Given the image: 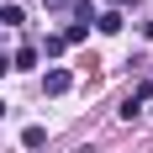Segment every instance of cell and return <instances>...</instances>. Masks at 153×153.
Returning a JSON list of instances; mask_svg holds the SVG:
<instances>
[{
    "instance_id": "obj_8",
    "label": "cell",
    "mask_w": 153,
    "mask_h": 153,
    "mask_svg": "<svg viewBox=\"0 0 153 153\" xmlns=\"http://www.w3.org/2000/svg\"><path fill=\"white\" fill-rule=\"evenodd\" d=\"M5 69H11V63H5V58H0V74H5Z\"/></svg>"
},
{
    "instance_id": "obj_6",
    "label": "cell",
    "mask_w": 153,
    "mask_h": 153,
    "mask_svg": "<svg viewBox=\"0 0 153 153\" xmlns=\"http://www.w3.org/2000/svg\"><path fill=\"white\" fill-rule=\"evenodd\" d=\"M37 63V48H16V58H11V69H32Z\"/></svg>"
},
{
    "instance_id": "obj_5",
    "label": "cell",
    "mask_w": 153,
    "mask_h": 153,
    "mask_svg": "<svg viewBox=\"0 0 153 153\" xmlns=\"http://www.w3.org/2000/svg\"><path fill=\"white\" fill-rule=\"evenodd\" d=\"M27 16H21V5H0V27H21Z\"/></svg>"
},
{
    "instance_id": "obj_7",
    "label": "cell",
    "mask_w": 153,
    "mask_h": 153,
    "mask_svg": "<svg viewBox=\"0 0 153 153\" xmlns=\"http://www.w3.org/2000/svg\"><path fill=\"white\" fill-rule=\"evenodd\" d=\"M85 37H90V21H74V27L63 32V42H85Z\"/></svg>"
},
{
    "instance_id": "obj_3",
    "label": "cell",
    "mask_w": 153,
    "mask_h": 153,
    "mask_svg": "<svg viewBox=\"0 0 153 153\" xmlns=\"http://www.w3.org/2000/svg\"><path fill=\"white\" fill-rule=\"evenodd\" d=\"M122 21H127L122 11H106V16H95V27H100V32H122Z\"/></svg>"
},
{
    "instance_id": "obj_10",
    "label": "cell",
    "mask_w": 153,
    "mask_h": 153,
    "mask_svg": "<svg viewBox=\"0 0 153 153\" xmlns=\"http://www.w3.org/2000/svg\"><path fill=\"white\" fill-rule=\"evenodd\" d=\"M0 116H5V100H0Z\"/></svg>"
},
{
    "instance_id": "obj_1",
    "label": "cell",
    "mask_w": 153,
    "mask_h": 153,
    "mask_svg": "<svg viewBox=\"0 0 153 153\" xmlns=\"http://www.w3.org/2000/svg\"><path fill=\"white\" fill-rule=\"evenodd\" d=\"M148 95H153V79H143L137 90H132V95H127V100H122V116H127V122H132V116H137V111H143V100H148Z\"/></svg>"
},
{
    "instance_id": "obj_2",
    "label": "cell",
    "mask_w": 153,
    "mask_h": 153,
    "mask_svg": "<svg viewBox=\"0 0 153 153\" xmlns=\"http://www.w3.org/2000/svg\"><path fill=\"white\" fill-rule=\"evenodd\" d=\"M69 85H74V74H69V69H48V74H42V90H48V95H63Z\"/></svg>"
},
{
    "instance_id": "obj_4",
    "label": "cell",
    "mask_w": 153,
    "mask_h": 153,
    "mask_svg": "<svg viewBox=\"0 0 153 153\" xmlns=\"http://www.w3.org/2000/svg\"><path fill=\"white\" fill-rule=\"evenodd\" d=\"M21 148H48V132L42 127H27V132H21Z\"/></svg>"
},
{
    "instance_id": "obj_9",
    "label": "cell",
    "mask_w": 153,
    "mask_h": 153,
    "mask_svg": "<svg viewBox=\"0 0 153 153\" xmlns=\"http://www.w3.org/2000/svg\"><path fill=\"white\" fill-rule=\"evenodd\" d=\"M116 5H137V0H116Z\"/></svg>"
}]
</instances>
